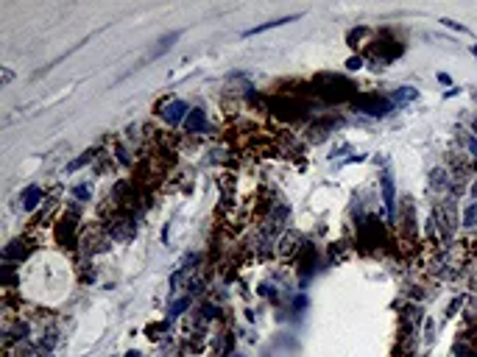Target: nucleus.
Returning a JSON list of instances; mask_svg holds the SVG:
<instances>
[{
	"label": "nucleus",
	"instance_id": "17",
	"mask_svg": "<svg viewBox=\"0 0 477 357\" xmlns=\"http://www.w3.org/2000/svg\"><path fill=\"white\" fill-rule=\"evenodd\" d=\"M176 39H179V34H168L165 39H159V48H154V53H151L148 59H156V56H162V53L170 48V42H176Z\"/></svg>",
	"mask_w": 477,
	"mask_h": 357
},
{
	"label": "nucleus",
	"instance_id": "14",
	"mask_svg": "<svg viewBox=\"0 0 477 357\" xmlns=\"http://www.w3.org/2000/svg\"><path fill=\"white\" fill-rule=\"evenodd\" d=\"M421 318H424V313H421L419 307H408V310H405V321H408L410 330H416L419 324H421Z\"/></svg>",
	"mask_w": 477,
	"mask_h": 357
},
{
	"label": "nucleus",
	"instance_id": "27",
	"mask_svg": "<svg viewBox=\"0 0 477 357\" xmlns=\"http://www.w3.org/2000/svg\"><path fill=\"white\" fill-rule=\"evenodd\" d=\"M472 131H475V137H477V117L472 120Z\"/></svg>",
	"mask_w": 477,
	"mask_h": 357
},
{
	"label": "nucleus",
	"instance_id": "1",
	"mask_svg": "<svg viewBox=\"0 0 477 357\" xmlns=\"http://www.w3.org/2000/svg\"><path fill=\"white\" fill-rule=\"evenodd\" d=\"M187 114H190V106L184 104V101H179V98H173V101H168V104L159 106V117L168 123V126H179V123L187 120Z\"/></svg>",
	"mask_w": 477,
	"mask_h": 357
},
{
	"label": "nucleus",
	"instance_id": "28",
	"mask_svg": "<svg viewBox=\"0 0 477 357\" xmlns=\"http://www.w3.org/2000/svg\"><path fill=\"white\" fill-rule=\"evenodd\" d=\"M472 195H475V198H477V182L472 184Z\"/></svg>",
	"mask_w": 477,
	"mask_h": 357
},
{
	"label": "nucleus",
	"instance_id": "5",
	"mask_svg": "<svg viewBox=\"0 0 477 357\" xmlns=\"http://www.w3.org/2000/svg\"><path fill=\"white\" fill-rule=\"evenodd\" d=\"M430 187L438 192H447L452 187V173L447 170V167H433L430 170Z\"/></svg>",
	"mask_w": 477,
	"mask_h": 357
},
{
	"label": "nucleus",
	"instance_id": "8",
	"mask_svg": "<svg viewBox=\"0 0 477 357\" xmlns=\"http://www.w3.org/2000/svg\"><path fill=\"white\" fill-rule=\"evenodd\" d=\"M39 201H42V190H39L36 184L26 187V192H23V209H26V212H31V209L39 207Z\"/></svg>",
	"mask_w": 477,
	"mask_h": 357
},
{
	"label": "nucleus",
	"instance_id": "4",
	"mask_svg": "<svg viewBox=\"0 0 477 357\" xmlns=\"http://www.w3.org/2000/svg\"><path fill=\"white\" fill-rule=\"evenodd\" d=\"M380 187H382V201H385V209H388V218L396 220V187H393V179L385 173L380 179Z\"/></svg>",
	"mask_w": 477,
	"mask_h": 357
},
{
	"label": "nucleus",
	"instance_id": "25",
	"mask_svg": "<svg viewBox=\"0 0 477 357\" xmlns=\"http://www.w3.org/2000/svg\"><path fill=\"white\" fill-rule=\"evenodd\" d=\"M304 304H307V299H304V296H299V299L293 302V307H296V310H304Z\"/></svg>",
	"mask_w": 477,
	"mask_h": 357
},
{
	"label": "nucleus",
	"instance_id": "7",
	"mask_svg": "<svg viewBox=\"0 0 477 357\" xmlns=\"http://www.w3.org/2000/svg\"><path fill=\"white\" fill-rule=\"evenodd\" d=\"M204 126H207V112H204V109H190L187 120H184V129L196 134V131H201Z\"/></svg>",
	"mask_w": 477,
	"mask_h": 357
},
{
	"label": "nucleus",
	"instance_id": "15",
	"mask_svg": "<svg viewBox=\"0 0 477 357\" xmlns=\"http://www.w3.org/2000/svg\"><path fill=\"white\" fill-rule=\"evenodd\" d=\"M190 302H193V296H182L179 302H173V304H170V318H179V315L190 307Z\"/></svg>",
	"mask_w": 477,
	"mask_h": 357
},
{
	"label": "nucleus",
	"instance_id": "9",
	"mask_svg": "<svg viewBox=\"0 0 477 357\" xmlns=\"http://www.w3.org/2000/svg\"><path fill=\"white\" fill-rule=\"evenodd\" d=\"M56 235H59V240L64 243V240H70L73 243V235H76V218L70 215V218H61L59 229H56Z\"/></svg>",
	"mask_w": 477,
	"mask_h": 357
},
{
	"label": "nucleus",
	"instance_id": "22",
	"mask_svg": "<svg viewBox=\"0 0 477 357\" xmlns=\"http://www.w3.org/2000/svg\"><path fill=\"white\" fill-rule=\"evenodd\" d=\"M447 28H452V31H466V26H460V23H455V20H441Z\"/></svg>",
	"mask_w": 477,
	"mask_h": 357
},
{
	"label": "nucleus",
	"instance_id": "30",
	"mask_svg": "<svg viewBox=\"0 0 477 357\" xmlns=\"http://www.w3.org/2000/svg\"><path fill=\"white\" fill-rule=\"evenodd\" d=\"M475 357H477V352H475Z\"/></svg>",
	"mask_w": 477,
	"mask_h": 357
},
{
	"label": "nucleus",
	"instance_id": "11",
	"mask_svg": "<svg viewBox=\"0 0 477 357\" xmlns=\"http://www.w3.org/2000/svg\"><path fill=\"white\" fill-rule=\"evenodd\" d=\"M416 98H419V89L416 87H402V89H396L393 104H408V101H416Z\"/></svg>",
	"mask_w": 477,
	"mask_h": 357
},
{
	"label": "nucleus",
	"instance_id": "13",
	"mask_svg": "<svg viewBox=\"0 0 477 357\" xmlns=\"http://www.w3.org/2000/svg\"><path fill=\"white\" fill-rule=\"evenodd\" d=\"M296 17H282V20H271V23H262V26H257V28H252V31H246L249 36H254V34H262V31H268V28H277V26H285V23H293Z\"/></svg>",
	"mask_w": 477,
	"mask_h": 357
},
{
	"label": "nucleus",
	"instance_id": "24",
	"mask_svg": "<svg viewBox=\"0 0 477 357\" xmlns=\"http://www.w3.org/2000/svg\"><path fill=\"white\" fill-rule=\"evenodd\" d=\"M438 81H441L444 87H449V84H452V79L447 76V73H438Z\"/></svg>",
	"mask_w": 477,
	"mask_h": 357
},
{
	"label": "nucleus",
	"instance_id": "16",
	"mask_svg": "<svg viewBox=\"0 0 477 357\" xmlns=\"http://www.w3.org/2000/svg\"><path fill=\"white\" fill-rule=\"evenodd\" d=\"M28 338V324H17L14 330H6V340H26Z\"/></svg>",
	"mask_w": 477,
	"mask_h": 357
},
{
	"label": "nucleus",
	"instance_id": "29",
	"mask_svg": "<svg viewBox=\"0 0 477 357\" xmlns=\"http://www.w3.org/2000/svg\"><path fill=\"white\" fill-rule=\"evenodd\" d=\"M472 51H475V56H477V45H475V48H472Z\"/></svg>",
	"mask_w": 477,
	"mask_h": 357
},
{
	"label": "nucleus",
	"instance_id": "18",
	"mask_svg": "<svg viewBox=\"0 0 477 357\" xmlns=\"http://www.w3.org/2000/svg\"><path fill=\"white\" fill-rule=\"evenodd\" d=\"M73 192H76V198H78V201H89V195H92L89 184H78V187H76Z\"/></svg>",
	"mask_w": 477,
	"mask_h": 357
},
{
	"label": "nucleus",
	"instance_id": "20",
	"mask_svg": "<svg viewBox=\"0 0 477 357\" xmlns=\"http://www.w3.org/2000/svg\"><path fill=\"white\" fill-rule=\"evenodd\" d=\"M89 159H92V154H89V151H87V154H81V157H78L76 162H70V165H67V170H78V167H81V165H87Z\"/></svg>",
	"mask_w": 477,
	"mask_h": 357
},
{
	"label": "nucleus",
	"instance_id": "19",
	"mask_svg": "<svg viewBox=\"0 0 477 357\" xmlns=\"http://www.w3.org/2000/svg\"><path fill=\"white\" fill-rule=\"evenodd\" d=\"M463 145H466V151H469V154H472V157L477 159V137H472V134H466V137H463Z\"/></svg>",
	"mask_w": 477,
	"mask_h": 357
},
{
	"label": "nucleus",
	"instance_id": "3",
	"mask_svg": "<svg viewBox=\"0 0 477 357\" xmlns=\"http://www.w3.org/2000/svg\"><path fill=\"white\" fill-rule=\"evenodd\" d=\"M355 106L360 109V112L365 114H374V117H385V114L393 109V101H385V98L380 95H363V98H357Z\"/></svg>",
	"mask_w": 477,
	"mask_h": 357
},
{
	"label": "nucleus",
	"instance_id": "12",
	"mask_svg": "<svg viewBox=\"0 0 477 357\" xmlns=\"http://www.w3.org/2000/svg\"><path fill=\"white\" fill-rule=\"evenodd\" d=\"M463 226H466V229H477V201H472V204L463 209Z\"/></svg>",
	"mask_w": 477,
	"mask_h": 357
},
{
	"label": "nucleus",
	"instance_id": "10",
	"mask_svg": "<svg viewBox=\"0 0 477 357\" xmlns=\"http://www.w3.org/2000/svg\"><path fill=\"white\" fill-rule=\"evenodd\" d=\"M299 243H302V235H296V232L285 235V237H282V248H279V254H282V257H287V254H296Z\"/></svg>",
	"mask_w": 477,
	"mask_h": 357
},
{
	"label": "nucleus",
	"instance_id": "21",
	"mask_svg": "<svg viewBox=\"0 0 477 357\" xmlns=\"http://www.w3.org/2000/svg\"><path fill=\"white\" fill-rule=\"evenodd\" d=\"M346 67L349 70H360V67H363V59H360V56H352V59L346 61Z\"/></svg>",
	"mask_w": 477,
	"mask_h": 357
},
{
	"label": "nucleus",
	"instance_id": "23",
	"mask_svg": "<svg viewBox=\"0 0 477 357\" xmlns=\"http://www.w3.org/2000/svg\"><path fill=\"white\" fill-rule=\"evenodd\" d=\"M460 304H463V299H455V302L449 304V310H447V318H449V315H455V310H458Z\"/></svg>",
	"mask_w": 477,
	"mask_h": 357
},
{
	"label": "nucleus",
	"instance_id": "2",
	"mask_svg": "<svg viewBox=\"0 0 477 357\" xmlns=\"http://www.w3.org/2000/svg\"><path fill=\"white\" fill-rule=\"evenodd\" d=\"M435 229L441 232L444 240H449L452 232H455V207H452V201H447V204H441V207H435Z\"/></svg>",
	"mask_w": 477,
	"mask_h": 357
},
{
	"label": "nucleus",
	"instance_id": "26",
	"mask_svg": "<svg viewBox=\"0 0 477 357\" xmlns=\"http://www.w3.org/2000/svg\"><path fill=\"white\" fill-rule=\"evenodd\" d=\"M53 343H56V338H53V335H48V338H42V346H45V349H51Z\"/></svg>",
	"mask_w": 477,
	"mask_h": 357
},
{
	"label": "nucleus",
	"instance_id": "6",
	"mask_svg": "<svg viewBox=\"0 0 477 357\" xmlns=\"http://www.w3.org/2000/svg\"><path fill=\"white\" fill-rule=\"evenodd\" d=\"M31 254V243L28 240H14L3 248V260H26Z\"/></svg>",
	"mask_w": 477,
	"mask_h": 357
}]
</instances>
